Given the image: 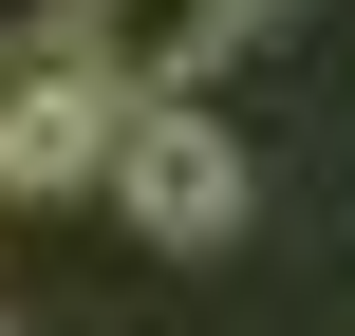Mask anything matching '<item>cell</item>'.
Masks as SVG:
<instances>
[{
    "instance_id": "cell-3",
    "label": "cell",
    "mask_w": 355,
    "mask_h": 336,
    "mask_svg": "<svg viewBox=\"0 0 355 336\" xmlns=\"http://www.w3.org/2000/svg\"><path fill=\"white\" fill-rule=\"evenodd\" d=\"M112 131H131V112H112L56 37H0V187H19V206H37V187H112Z\"/></svg>"
},
{
    "instance_id": "cell-4",
    "label": "cell",
    "mask_w": 355,
    "mask_h": 336,
    "mask_svg": "<svg viewBox=\"0 0 355 336\" xmlns=\"http://www.w3.org/2000/svg\"><path fill=\"white\" fill-rule=\"evenodd\" d=\"M0 336H19V318H0Z\"/></svg>"
},
{
    "instance_id": "cell-2",
    "label": "cell",
    "mask_w": 355,
    "mask_h": 336,
    "mask_svg": "<svg viewBox=\"0 0 355 336\" xmlns=\"http://www.w3.org/2000/svg\"><path fill=\"white\" fill-rule=\"evenodd\" d=\"M112 206L168 243V262H206V243H243V150H225V112L206 94H168V112H131L112 131Z\"/></svg>"
},
{
    "instance_id": "cell-1",
    "label": "cell",
    "mask_w": 355,
    "mask_h": 336,
    "mask_svg": "<svg viewBox=\"0 0 355 336\" xmlns=\"http://www.w3.org/2000/svg\"><path fill=\"white\" fill-rule=\"evenodd\" d=\"M262 19H281V0H37V37H56L112 112H168V94H187V75H225Z\"/></svg>"
}]
</instances>
